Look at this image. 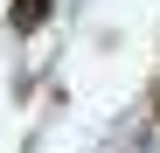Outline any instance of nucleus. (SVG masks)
Returning <instances> with one entry per match:
<instances>
[{
	"instance_id": "f257e3e1",
	"label": "nucleus",
	"mask_w": 160,
	"mask_h": 153,
	"mask_svg": "<svg viewBox=\"0 0 160 153\" xmlns=\"http://www.w3.org/2000/svg\"><path fill=\"white\" fill-rule=\"evenodd\" d=\"M49 14H56V0H14V7H7V28L14 35H35Z\"/></svg>"
},
{
	"instance_id": "f03ea898",
	"label": "nucleus",
	"mask_w": 160,
	"mask_h": 153,
	"mask_svg": "<svg viewBox=\"0 0 160 153\" xmlns=\"http://www.w3.org/2000/svg\"><path fill=\"white\" fill-rule=\"evenodd\" d=\"M153 118H160V84H153Z\"/></svg>"
}]
</instances>
